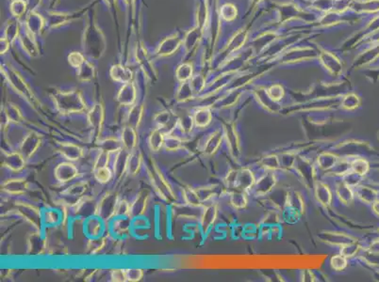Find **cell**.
<instances>
[{"mask_svg": "<svg viewBox=\"0 0 379 282\" xmlns=\"http://www.w3.org/2000/svg\"><path fill=\"white\" fill-rule=\"evenodd\" d=\"M52 97L58 110L62 113H81L86 109L83 97L77 90L57 91Z\"/></svg>", "mask_w": 379, "mask_h": 282, "instance_id": "cell-1", "label": "cell"}, {"mask_svg": "<svg viewBox=\"0 0 379 282\" xmlns=\"http://www.w3.org/2000/svg\"><path fill=\"white\" fill-rule=\"evenodd\" d=\"M106 40L102 31L96 23L90 22L83 35V50L86 55L93 59H99L104 54Z\"/></svg>", "mask_w": 379, "mask_h": 282, "instance_id": "cell-2", "label": "cell"}, {"mask_svg": "<svg viewBox=\"0 0 379 282\" xmlns=\"http://www.w3.org/2000/svg\"><path fill=\"white\" fill-rule=\"evenodd\" d=\"M119 200V196L117 193L113 191L106 193L97 203L96 215L100 217L104 222L113 220L116 216V206Z\"/></svg>", "mask_w": 379, "mask_h": 282, "instance_id": "cell-3", "label": "cell"}, {"mask_svg": "<svg viewBox=\"0 0 379 282\" xmlns=\"http://www.w3.org/2000/svg\"><path fill=\"white\" fill-rule=\"evenodd\" d=\"M150 200V192L148 189H144L137 194L136 198L130 202V215L131 219L141 217L148 211Z\"/></svg>", "mask_w": 379, "mask_h": 282, "instance_id": "cell-4", "label": "cell"}, {"mask_svg": "<svg viewBox=\"0 0 379 282\" xmlns=\"http://www.w3.org/2000/svg\"><path fill=\"white\" fill-rule=\"evenodd\" d=\"M4 74L6 75L9 82L13 86L14 90L18 91L23 96L26 97L28 100L33 101L34 96L32 91L18 73H16L14 70L7 69V71H4Z\"/></svg>", "mask_w": 379, "mask_h": 282, "instance_id": "cell-5", "label": "cell"}, {"mask_svg": "<svg viewBox=\"0 0 379 282\" xmlns=\"http://www.w3.org/2000/svg\"><path fill=\"white\" fill-rule=\"evenodd\" d=\"M55 178L59 182L65 184L76 179L78 175V170L71 161L62 162L55 168Z\"/></svg>", "mask_w": 379, "mask_h": 282, "instance_id": "cell-6", "label": "cell"}, {"mask_svg": "<svg viewBox=\"0 0 379 282\" xmlns=\"http://www.w3.org/2000/svg\"><path fill=\"white\" fill-rule=\"evenodd\" d=\"M136 99L137 89L135 84L132 81L123 84L116 96V100L118 101V103L124 106H132L136 103Z\"/></svg>", "mask_w": 379, "mask_h": 282, "instance_id": "cell-7", "label": "cell"}, {"mask_svg": "<svg viewBox=\"0 0 379 282\" xmlns=\"http://www.w3.org/2000/svg\"><path fill=\"white\" fill-rule=\"evenodd\" d=\"M183 40L177 34H173L165 38L160 43L156 53L160 57H167L175 53L179 45L181 44Z\"/></svg>", "mask_w": 379, "mask_h": 282, "instance_id": "cell-8", "label": "cell"}, {"mask_svg": "<svg viewBox=\"0 0 379 282\" xmlns=\"http://www.w3.org/2000/svg\"><path fill=\"white\" fill-rule=\"evenodd\" d=\"M120 139L123 145V149H125L126 151L132 152L135 150H137L139 137H138L136 129L126 125L121 132Z\"/></svg>", "mask_w": 379, "mask_h": 282, "instance_id": "cell-9", "label": "cell"}, {"mask_svg": "<svg viewBox=\"0 0 379 282\" xmlns=\"http://www.w3.org/2000/svg\"><path fill=\"white\" fill-rule=\"evenodd\" d=\"M105 120V108L102 103H96L88 112V122L92 127V129L98 134L102 129V125Z\"/></svg>", "mask_w": 379, "mask_h": 282, "instance_id": "cell-10", "label": "cell"}, {"mask_svg": "<svg viewBox=\"0 0 379 282\" xmlns=\"http://www.w3.org/2000/svg\"><path fill=\"white\" fill-rule=\"evenodd\" d=\"M132 227V219L126 216H116L112 220L111 230L116 237H126L130 234Z\"/></svg>", "mask_w": 379, "mask_h": 282, "instance_id": "cell-11", "label": "cell"}, {"mask_svg": "<svg viewBox=\"0 0 379 282\" xmlns=\"http://www.w3.org/2000/svg\"><path fill=\"white\" fill-rule=\"evenodd\" d=\"M40 145H41V138L39 135H37L35 133L28 134L22 142L21 148H20L22 155L25 158H29L39 149Z\"/></svg>", "mask_w": 379, "mask_h": 282, "instance_id": "cell-12", "label": "cell"}, {"mask_svg": "<svg viewBox=\"0 0 379 282\" xmlns=\"http://www.w3.org/2000/svg\"><path fill=\"white\" fill-rule=\"evenodd\" d=\"M28 185L26 180L14 178L4 182L2 185V190L10 196H22L27 192Z\"/></svg>", "mask_w": 379, "mask_h": 282, "instance_id": "cell-13", "label": "cell"}, {"mask_svg": "<svg viewBox=\"0 0 379 282\" xmlns=\"http://www.w3.org/2000/svg\"><path fill=\"white\" fill-rule=\"evenodd\" d=\"M17 210L20 212V214L24 217V219L28 221L31 225L39 227V222L42 220V215H41L40 211L30 204L27 203H21L17 205Z\"/></svg>", "mask_w": 379, "mask_h": 282, "instance_id": "cell-14", "label": "cell"}, {"mask_svg": "<svg viewBox=\"0 0 379 282\" xmlns=\"http://www.w3.org/2000/svg\"><path fill=\"white\" fill-rule=\"evenodd\" d=\"M130 152L122 149L115 153V158L113 162V172L115 177L121 178L127 172V163Z\"/></svg>", "mask_w": 379, "mask_h": 282, "instance_id": "cell-15", "label": "cell"}, {"mask_svg": "<svg viewBox=\"0 0 379 282\" xmlns=\"http://www.w3.org/2000/svg\"><path fill=\"white\" fill-rule=\"evenodd\" d=\"M103 222L97 215H91L85 219L84 231L90 238H99L103 234Z\"/></svg>", "mask_w": 379, "mask_h": 282, "instance_id": "cell-16", "label": "cell"}, {"mask_svg": "<svg viewBox=\"0 0 379 282\" xmlns=\"http://www.w3.org/2000/svg\"><path fill=\"white\" fill-rule=\"evenodd\" d=\"M110 76L112 77L113 81L121 83V84H126L131 82L133 78V73L132 71L121 64L113 65L110 70Z\"/></svg>", "mask_w": 379, "mask_h": 282, "instance_id": "cell-17", "label": "cell"}, {"mask_svg": "<svg viewBox=\"0 0 379 282\" xmlns=\"http://www.w3.org/2000/svg\"><path fill=\"white\" fill-rule=\"evenodd\" d=\"M144 113H145L144 104L135 103L128 111V114L126 117V125L138 130L144 119Z\"/></svg>", "mask_w": 379, "mask_h": 282, "instance_id": "cell-18", "label": "cell"}, {"mask_svg": "<svg viewBox=\"0 0 379 282\" xmlns=\"http://www.w3.org/2000/svg\"><path fill=\"white\" fill-rule=\"evenodd\" d=\"M60 151L67 161L75 162L83 156V150L74 143H63L61 145Z\"/></svg>", "mask_w": 379, "mask_h": 282, "instance_id": "cell-19", "label": "cell"}, {"mask_svg": "<svg viewBox=\"0 0 379 282\" xmlns=\"http://www.w3.org/2000/svg\"><path fill=\"white\" fill-rule=\"evenodd\" d=\"M165 141V133L161 128L156 127L152 130L148 139V144L149 149L154 152L160 151L162 147H164Z\"/></svg>", "mask_w": 379, "mask_h": 282, "instance_id": "cell-20", "label": "cell"}, {"mask_svg": "<svg viewBox=\"0 0 379 282\" xmlns=\"http://www.w3.org/2000/svg\"><path fill=\"white\" fill-rule=\"evenodd\" d=\"M143 154L140 151L135 150L130 152L127 163V173L130 176H136L139 174L143 165Z\"/></svg>", "mask_w": 379, "mask_h": 282, "instance_id": "cell-21", "label": "cell"}, {"mask_svg": "<svg viewBox=\"0 0 379 282\" xmlns=\"http://www.w3.org/2000/svg\"><path fill=\"white\" fill-rule=\"evenodd\" d=\"M5 166L10 168L12 172H18L22 171L25 166V157L22 155L21 153L18 152H13L9 153L7 157L5 158Z\"/></svg>", "mask_w": 379, "mask_h": 282, "instance_id": "cell-22", "label": "cell"}, {"mask_svg": "<svg viewBox=\"0 0 379 282\" xmlns=\"http://www.w3.org/2000/svg\"><path fill=\"white\" fill-rule=\"evenodd\" d=\"M99 148L101 151L109 152L111 154L116 153L123 149V145L121 142V139L113 137L104 138L99 141Z\"/></svg>", "mask_w": 379, "mask_h": 282, "instance_id": "cell-23", "label": "cell"}, {"mask_svg": "<svg viewBox=\"0 0 379 282\" xmlns=\"http://www.w3.org/2000/svg\"><path fill=\"white\" fill-rule=\"evenodd\" d=\"M44 25V21L41 15L35 13H30L27 18V30L32 35L40 33L42 27Z\"/></svg>", "mask_w": 379, "mask_h": 282, "instance_id": "cell-24", "label": "cell"}, {"mask_svg": "<svg viewBox=\"0 0 379 282\" xmlns=\"http://www.w3.org/2000/svg\"><path fill=\"white\" fill-rule=\"evenodd\" d=\"M77 80L80 82H90L94 77V67L89 62H85L77 69Z\"/></svg>", "mask_w": 379, "mask_h": 282, "instance_id": "cell-25", "label": "cell"}, {"mask_svg": "<svg viewBox=\"0 0 379 282\" xmlns=\"http://www.w3.org/2000/svg\"><path fill=\"white\" fill-rule=\"evenodd\" d=\"M92 172H93L94 179L102 185L108 184L111 180L113 179V175H114L113 168H111L110 166L99 167L97 170H92Z\"/></svg>", "mask_w": 379, "mask_h": 282, "instance_id": "cell-26", "label": "cell"}, {"mask_svg": "<svg viewBox=\"0 0 379 282\" xmlns=\"http://www.w3.org/2000/svg\"><path fill=\"white\" fill-rule=\"evenodd\" d=\"M61 220V214L56 210H46L42 213V222L46 226H55Z\"/></svg>", "mask_w": 379, "mask_h": 282, "instance_id": "cell-27", "label": "cell"}, {"mask_svg": "<svg viewBox=\"0 0 379 282\" xmlns=\"http://www.w3.org/2000/svg\"><path fill=\"white\" fill-rule=\"evenodd\" d=\"M192 74H193V68H192V65H190L188 63L181 64L176 71V78L180 82L187 81L192 77Z\"/></svg>", "mask_w": 379, "mask_h": 282, "instance_id": "cell-28", "label": "cell"}, {"mask_svg": "<svg viewBox=\"0 0 379 282\" xmlns=\"http://www.w3.org/2000/svg\"><path fill=\"white\" fill-rule=\"evenodd\" d=\"M171 121V115L169 111H162L157 113L154 116V123L156 124V127L161 128V129H165L167 127L169 123Z\"/></svg>", "mask_w": 379, "mask_h": 282, "instance_id": "cell-29", "label": "cell"}, {"mask_svg": "<svg viewBox=\"0 0 379 282\" xmlns=\"http://www.w3.org/2000/svg\"><path fill=\"white\" fill-rule=\"evenodd\" d=\"M211 112L209 109H200L197 112L195 116V122L198 127H204L207 126L211 122Z\"/></svg>", "mask_w": 379, "mask_h": 282, "instance_id": "cell-30", "label": "cell"}, {"mask_svg": "<svg viewBox=\"0 0 379 282\" xmlns=\"http://www.w3.org/2000/svg\"><path fill=\"white\" fill-rule=\"evenodd\" d=\"M111 155H112L111 153L100 150V152H99L98 156L94 159L93 168L92 170H97V168L104 167V166H110Z\"/></svg>", "mask_w": 379, "mask_h": 282, "instance_id": "cell-31", "label": "cell"}, {"mask_svg": "<svg viewBox=\"0 0 379 282\" xmlns=\"http://www.w3.org/2000/svg\"><path fill=\"white\" fill-rule=\"evenodd\" d=\"M10 9H11V13L14 17L19 18L25 14L26 9H27V3L23 0H14L11 4Z\"/></svg>", "mask_w": 379, "mask_h": 282, "instance_id": "cell-32", "label": "cell"}, {"mask_svg": "<svg viewBox=\"0 0 379 282\" xmlns=\"http://www.w3.org/2000/svg\"><path fill=\"white\" fill-rule=\"evenodd\" d=\"M5 115L7 117L9 122H14V123H19L21 122L22 114L19 109L14 105V104H9L6 110H5Z\"/></svg>", "mask_w": 379, "mask_h": 282, "instance_id": "cell-33", "label": "cell"}, {"mask_svg": "<svg viewBox=\"0 0 379 282\" xmlns=\"http://www.w3.org/2000/svg\"><path fill=\"white\" fill-rule=\"evenodd\" d=\"M126 275L127 281H140L145 275V272L140 268H127L126 269Z\"/></svg>", "mask_w": 379, "mask_h": 282, "instance_id": "cell-34", "label": "cell"}, {"mask_svg": "<svg viewBox=\"0 0 379 282\" xmlns=\"http://www.w3.org/2000/svg\"><path fill=\"white\" fill-rule=\"evenodd\" d=\"M116 216H126L129 217L130 215V202L126 200H119L116 206ZM115 216V217H116Z\"/></svg>", "mask_w": 379, "mask_h": 282, "instance_id": "cell-35", "label": "cell"}, {"mask_svg": "<svg viewBox=\"0 0 379 282\" xmlns=\"http://www.w3.org/2000/svg\"><path fill=\"white\" fill-rule=\"evenodd\" d=\"M85 62L84 55L79 52H72L68 55V62L73 68L78 69Z\"/></svg>", "mask_w": 379, "mask_h": 282, "instance_id": "cell-36", "label": "cell"}, {"mask_svg": "<svg viewBox=\"0 0 379 282\" xmlns=\"http://www.w3.org/2000/svg\"><path fill=\"white\" fill-rule=\"evenodd\" d=\"M17 35H18V24L16 21H12L6 28L4 38H6L8 41L12 42L15 40Z\"/></svg>", "mask_w": 379, "mask_h": 282, "instance_id": "cell-37", "label": "cell"}, {"mask_svg": "<svg viewBox=\"0 0 379 282\" xmlns=\"http://www.w3.org/2000/svg\"><path fill=\"white\" fill-rule=\"evenodd\" d=\"M111 278L113 281L123 282L126 280V269H113L111 272Z\"/></svg>", "mask_w": 379, "mask_h": 282, "instance_id": "cell-38", "label": "cell"}, {"mask_svg": "<svg viewBox=\"0 0 379 282\" xmlns=\"http://www.w3.org/2000/svg\"><path fill=\"white\" fill-rule=\"evenodd\" d=\"M332 267L336 270H343L346 265V261L342 256H335L331 260Z\"/></svg>", "mask_w": 379, "mask_h": 282, "instance_id": "cell-39", "label": "cell"}, {"mask_svg": "<svg viewBox=\"0 0 379 282\" xmlns=\"http://www.w3.org/2000/svg\"><path fill=\"white\" fill-rule=\"evenodd\" d=\"M10 44H11V42L8 41L6 38L3 37L1 39V54H5L7 52L10 48Z\"/></svg>", "mask_w": 379, "mask_h": 282, "instance_id": "cell-40", "label": "cell"}, {"mask_svg": "<svg viewBox=\"0 0 379 282\" xmlns=\"http://www.w3.org/2000/svg\"><path fill=\"white\" fill-rule=\"evenodd\" d=\"M105 1L109 5H113L116 2V0H105Z\"/></svg>", "mask_w": 379, "mask_h": 282, "instance_id": "cell-41", "label": "cell"}, {"mask_svg": "<svg viewBox=\"0 0 379 282\" xmlns=\"http://www.w3.org/2000/svg\"><path fill=\"white\" fill-rule=\"evenodd\" d=\"M134 1H135V0H125V2H126L127 5H131L132 3H134Z\"/></svg>", "mask_w": 379, "mask_h": 282, "instance_id": "cell-42", "label": "cell"}, {"mask_svg": "<svg viewBox=\"0 0 379 282\" xmlns=\"http://www.w3.org/2000/svg\"><path fill=\"white\" fill-rule=\"evenodd\" d=\"M12 1H14V0H12Z\"/></svg>", "mask_w": 379, "mask_h": 282, "instance_id": "cell-43", "label": "cell"}]
</instances>
